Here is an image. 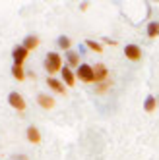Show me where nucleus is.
I'll use <instances>...</instances> for the list:
<instances>
[{
	"instance_id": "nucleus-8",
	"label": "nucleus",
	"mask_w": 159,
	"mask_h": 160,
	"mask_svg": "<svg viewBox=\"0 0 159 160\" xmlns=\"http://www.w3.org/2000/svg\"><path fill=\"white\" fill-rule=\"evenodd\" d=\"M25 135H27V141L29 143H33V145H39L41 143V131L35 128V125H29Z\"/></svg>"
},
{
	"instance_id": "nucleus-11",
	"label": "nucleus",
	"mask_w": 159,
	"mask_h": 160,
	"mask_svg": "<svg viewBox=\"0 0 159 160\" xmlns=\"http://www.w3.org/2000/svg\"><path fill=\"white\" fill-rule=\"evenodd\" d=\"M39 42H41V41H39V37H37V35H29V37H25V39H24V48L31 52V50H35V48L39 47Z\"/></svg>"
},
{
	"instance_id": "nucleus-19",
	"label": "nucleus",
	"mask_w": 159,
	"mask_h": 160,
	"mask_svg": "<svg viewBox=\"0 0 159 160\" xmlns=\"http://www.w3.org/2000/svg\"><path fill=\"white\" fill-rule=\"evenodd\" d=\"M12 160H29L25 154H16V156H12Z\"/></svg>"
},
{
	"instance_id": "nucleus-2",
	"label": "nucleus",
	"mask_w": 159,
	"mask_h": 160,
	"mask_svg": "<svg viewBox=\"0 0 159 160\" xmlns=\"http://www.w3.org/2000/svg\"><path fill=\"white\" fill-rule=\"evenodd\" d=\"M76 77L84 83H95V72H93V66H87V64H82L76 70Z\"/></svg>"
},
{
	"instance_id": "nucleus-17",
	"label": "nucleus",
	"mask_w": 159,
	"mask_h": 160,
	"mask_svg": "<svg viewBox=\"0 0 159 160\" xmlns=\"http://www.w3.org/2000/svg\"><path fill=\"white\" fill-rule=\"evenodd\" d=\"M58 47H60L62 50H66V52H68V50H70V47H72V41L68 39V37H64V35H62V37L58 39Z\"/></svg>"
},
{
	"instance_id": "nucleus-6",
	"label": "nucleus",
	"mask_w": 159,
	"mask_h": 160,
	"mask_svg": "<svg viewBox=\"0 0 159 160\" xmlns=\"http://www.w3.org/2000/svg\"><path fill=\"white\" fill-rule=\"evenodd\" d=\"M93 72H95V83H103L109 79V72H107V66L105 64H95L93 66Z\"/></svg>"
},
{
	"instance_id": "nucleus-1",
	"label": "nucleus",
	"mask_w": 159,
	"mask_h": 160,
	"mask_svg": "<svg viewBox=\"0 0 159 160\" xmlns=\"http://www.w3.org/2000/svg\"><path fill=\"white\" fill-rule=\"evenodd\" d=\"M62 68H64V66H62L60 54H58V52H49V54H47V58H45V70L51 73V77H52L54 73L62 72Z\"/></svg>"
},
{
	"instance_id": "nucleus-20",
	"label": "nucleus",
	"mask_w": 159,
	"mask_h": 160,
	"mask_svg": "<svg viewBox=\"0 0 159 160\" xmlns=\"http://www.w3.org/2000/svg\"><path fill=\"white\" fill-rule=\"evenodd\" d=\"M157 104H159V100H157Z\"/></svg>"
},
{
	"instance_id": "nucleus-15",
	"label": "nucleus",
	"mask_w": 159,
	"mask_h": 160,
	"mask_svg": "<svg viewBox=\"0 0 159 160\" xmlns=\"http://www.w3.org/2000/svg\"><path fill=\"white\" fill-rule=\"evenodd\" d=\"M155 108H157V98L155 97H147L145 102H144V110L145 112H153Z\"/></svg>"
},
{
	"instance_id": "nucleus-5",
	"label": "nucleus",
	"mask_w": 159,
	"mask_h": 160,
	"mask_svg": "<svg viewBox=\"0 0 159 160\" xmlns=\"http://www.w3.org/2000/svg\"><path fill=\"white\" fill-rule=\"evenodd\" d=\"M12 56H14V64L24 66L25 58L29 56V50H25V48H24V44H19V47H14V50H12Z\"/></svg>"
},
{
	"instance_id": "nucleus-16",
	"label": "nucleus",
	"mask_w": 159,
	"mask_h": 160,
	"mask_svg": "<svg viewBox=\"0 0 159 160\" xmlns=\"http://www.w3.org/2000/svg\"><path fill=\"white\" fill-rule=\"evenodd\" d=\"M85 47L91 48L93 52H103V44H101V42H95V41H91V39L85 41Z\"/></svg>"
},
{
	"instance_id": "nucleus-9",
	"label": "nucleus",
	"mask_w": 159,
	"mask_h": 160,
	"mask_svg": "<svg viewBox=\"0 0 159 160\" xmlns=\"http://www.w3.org/2000/svg\"><path fill=\"white\" fill-rule=\"evenodd\" d=\"M37 102H39V106L41 108H45V110H51V108H54V98L52 97H49V95H37Z\"/></svg>"
},
{
	"instance_id": "nucleus-18",
	"label": "nucleus",
	"mask_w": 159,
	"mask_h": 160,
	"mask_svg": "<svg viewBox=\"0 0 159 160\" xmlns=\"http://www.w3.org/2000/svg\"><path fill=\"white\" fill-rule=\"evenodd\" d=\"M109 87H111V81L107 79V81H103V83H99V85H97V93H99V95H101V93H107Z\"/></svg>"
},
{
	"instance_id": "nucleus-7",
	"label": "nucleus",
	"mask_w": 159,
	"mask_h": 160,
	"mask_svg": "<svg viewBox=\"0 0 159 160\" xmlns=\"http://www.w3.org/2000/svg\"><path fill=\"white\" fill-rule=\"evenodd\" d=\"M60 75H62V81H64L68 87H74V85H76V75H74V72H72L68 66H64V68H62Z\"/></svg>"
},
{
	"instance_id": "nucleus-4",
	"label": "nucleus",
	"mask_w": 159,
	"mask_h": 160,
	"mask_svg": "<svg viewBox=\"0 0 159 160\" xmlns=\"http://www.w3.org/2000/svg\"><path fill=\"white\" fill-rule=\"evenodd\" d=\"M124 56L132 62H138L142 58V48L138 44H126V47H124Z\"/></svg>"
},
{
	"instance_id": "nucleus-13",
	"label": "nucleus",
	"mask_w": 159,
	"mask_h": 160,
	"mask_svg": "<svg viewBox=\"0 0 159 160\" xmlns=\"http://www.w3.org/2000/svg\"><path fill=\"white\" fill-rule=\"evenodd\" d=\"M12 75L16 81H24L25 79V72H24V66H19V64H14L12 66Z\"/></svg>"
},
{
	"instance_id": "nucleus-14",
	"label": "nucleus",
	"mask_w": 159,
	"mask_h": 160,
	"mask_svg": "<svg viewBox=\"0 0 159 160\" xmlns=\"http://www.w3.org/2000/svg\"><path fill=\"white\" fill-rule=\"evenodd\" d=\"M147 37L150 39L159 37V21H151V23L147 25Z\"/></svg>"
},
{
	"instance_id": "nucleus-12",
	"label": "nucleus",
	"mask_w": 159,
	"mask_h": 160,
	"mask_svg": "<svg viewBox=\"0 0 159 160\" xmlns=\"http://www.w3.org/2000/svg\"><path fill=\"white\" fill-rule=\"evenodd\" d=\"M66 60H68V66H72V68H80L82 64H80V54L78 52H74V50H68L66 52Z\"/></svg>"
},
{
	"instance_id": "nucleus-3",
	"label": "nucleus",
	"mask_w": 159,
	"mask_h": 160,
	"mask_svg": "<svg viewBox=\"0 0 159 160\" xmlns=\"http://www.w3.org/2000/svg\"><path fill=\"white\" fill-rule=\"evenodd\" d=\"M8 104L12 106L14 110H18V112H24L25 110V98L21 97L19 93H10L8 95Z\"/></svg>"
},
{
	"instance_id": "nucleus-10",
	"label": "nucleus",
	"mask_w": 159,
	"mask_h": 160,
	"mask_svg": "<svg viewBox=\"0 0 159 160\" xmlns=\"http://www.w3.org/2000/svg\"><path fill=\"white\" fill-rule=\"evenodd\" d=\"M47 85L54 91V93H58V95H64V93H66L64 83H62V81H58V79H54V77H49V79H47Z\"/></svg>"
}]
</instances>
